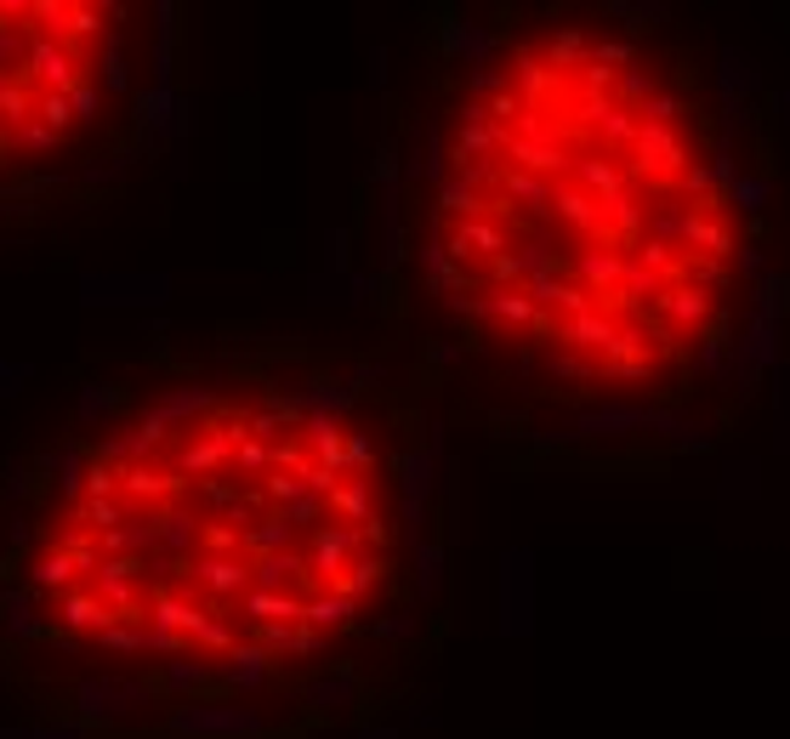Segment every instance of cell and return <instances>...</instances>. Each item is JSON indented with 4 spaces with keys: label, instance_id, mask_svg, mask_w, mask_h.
<instances>
[{
    "label": "cell",
    "instance_id": "cell-26",
    "mask_svg": "<svg viewBox=\"0 0 790 739\" xmlns=\"http://www.w3.org/2000/svg\"><path fill=\"white\" fill-rule=\"evenodd\" d=\"M91 643L103 655H148V626L142 620H114L109 631H97Z\"/></svg>",
    "mask_w": 790,
    "mask_h": 739
},
{
    "label": "cell",
    "instance_id": "cell-39",
    "mask_svg": "<svg viewBox=\"0 0 790 739\" xmlns=\"http://www.w3.org/2000/svg\"><path fill=\"white\" fill-rule=\"evenodd\" d=\"M609 18H626V29H631V34H643V29L666 23V7H643V0H614Z\"/></svg>",
    "mask_w": 790,
    "mask_h": 739
},
{
    "label": "cell",
    "instance_id": "cell-4",
    "mask_svg": "<svg viewBox=\"0 0 790 739\" xmlns=\"http://www.w3.org/2000/svg\"><path fill=\"white\" fill-rule=\"evenodd\" d=\"M501 637H529L534 631V552L529 547H507L501 552Z\"/></svg>",
    "mask_w": 790,
    "mask_h": 739
},
{
    "label": "cell",
    "instance_id": "cell-32",
    "mask_svg": "<svg viewBox=\"0 0 790 739\" xmlns=\"http://www.w3.org/2000/svg\"><path fill=\"white\" fill-rule=\"evenodd\" d=\"M131 166H137L131 154H109V160H86V166L74 171V182H80V188H114V182H120V177H126Z\"/></svg>",
    "mask_w": 790,
    "mask_h": 739
},
{
    "label": "cell",
    "instance_id": "cell-13",
    "mask_svg": "<svg viewBox=\"0 0 790 739\" xmlns=\"http://www.w3.org/2000/svg\"><path fill=\"white\" fill-rule=\"evenodd\" d=\"M171 496H182V478H166L160 467H148V461L120 467V501L126 507H166Z\"/></svg>",
    "mask_w": 790,
    "mask_h": 739
},
{
    "label": "cell",
    "instance_id": "cell-51",
    "mask_svg": "<svg viewBox=\"0 0 790 739\" xmlns=\"http://www.w3.org/2000/svg\"><path fill=\"white\" fill-rule=\"evenodd\" d=\"M432 359L438 364H456L461 359V341H432Z\"/></svg>",
    "mask_w": 790,
    "mask_h": 739
},
{
    "label": "cell",
    "instance_id": "cell-3",
    "mask_svg": "<svg viewBox=\"0 0 790 739\" xmlns=\"http://www.w3.org/2000/svg\"><path fill=\"white\" fill-rule=\"evenodd\" d=\"M80 308H120V313H154L171 302V273H80Z\"/></svg>",
    "mask_w": 790,
    "mask_h": 739
},
{
    "label": "cell",
    "instance_id": "cell-23",
    "mask_svg": "<svg viewBox=\"0 0 790 739\" xmlns=\"http://www.w3.org/2000/svg\"><path fill=\"white\" fill-rule=\"evenodd\" d=\"M302 700L319 706V711H341V706H353L359 700V677L353 671H330V677H313L302 688Z\"/></svg>",
    "mask_w": 790,
    "mask_h": 739
},
{
    "label": "cell",
    "instance_id": "cell-31",
    "mask_svg": "<svg viewBox=\"0 0 790 739\" xmlns=\"http://www.w3.org/2000/svg\"><path fill=\"white\" fill-rule=\"evenodd\" d=\"M23 52H29V29L23 23H0V80L23 74Z\"/></svg>",
    "mask_w": 790,
    "mask_h": 739
},
{
    "label": "cell",
    "instance_id": "cell-11",
    "mask_svg": "<svg viewBox=\"0 0 790 739\" xmlns=\"http://www.w3.org/2000/svg\"><path fill=\"white\" fill-rule=\"evenodd\" d=\"M188 575L200 580V591H206V603H222V598H244L251 591V563L244 558H222V552H211V558H200V563H188Z\"/></svg>",
    "mask_w": 790,
    "mask_h": 739
},
{
    "label": "cell",
    "instance_id": "cell-38",
    "mask_svg": "<svg viewBox=\"0 0 790 739\" xmlns=\"http://www.w3.org/2000/svg\"><path fill=\"white\" fill-rule=\"evenodd\" d=\"M757 478H762V467H757V461H739V467H728V472H722V489H717V496H722V501H739V496L751 501V496H757Z\"/></svg>",
    "mask_w": 790,
    "mask_h": 739
},
{
    "label": "cell",
    "instance_id": "cell-33",
    "mask_svg": "<svg viewBox=\"0 0 790 739\" xmlns=\"http://www.w3.org/2000/svg\"><path fill=\"white\" fill-rule=\"evenodd\" d=\"M63 97H69V114H74V126H97V120H103V91L91 86V74H86V80H74Z\"/></svg>",
    "mask_w": 790,
    "mask_h": 739
},
{
    "label": "cell",
    "instance_id": "cell-1",
    "mask_svg": "<svg viewBox=\"0 0 790 739\" xmlns=\"http://www.w3.org/2000/svg\"><path fill=\"white\" fill-rule=\"evenodd\" d=\"M171 739H268L273 717L244 700H177L166 711Z\"/></svg>",
    "mask_w": 790,
    "mask_h": 739
},
{
    "label": "cell",
    "instance_id": "cell-17",
    "mask_svg": "<svg viewBox=\"0 0 790 739\" xmlns=\"http://www.w3.org/2000/svg\"><path fill=\"white\" fill-rule=\"evenodd\" d=\"M160 688L166 695H200V688H217V660L211 655H177V660H160Z\"/></svg>",
    "mask_w": 790,
    "mask_h": 739
},
{
    "label": "cell",
    "instance_id": "cell-2",
    "mask_svg": "<svg viewBox=\"0 0 790 739\" xmlns=\"http://www.w3.org/2000/svg\"><path fill=\"white\" fill-rule=\"evenodd\" d=\"M154 700H160V682H142V677H80L74 682V722L91 728V733H114L120 722H131Z\"/></svg>",
    "mask_w": 790,
    "mask_h": 739
},
{
    "label": "cell",
    "instance_id": "cell-14",
    "mask_svg": "<svg viewBox=\"0 0 790 739\" xmlns=\"http://www.w3.org/2000/svg\"><path fill=\"white\" fill-rule=\"evenodd\" d=\"M74 558L69 552H58V547H46V552H34V558H23V586L34 591V598L46 603V598H52V591H58V598H63V591H74Z\"/></svg>",
    "mask_w": 790,
    "mask_h": 739
},
{
    "label": "cell",
    "instance_id": "cell-5",
    "mask_svg": "<svg viewBox=\"0 0 790 739\" xmlns=\"http://www.w3.org/2000/svg\"><path fill=\"white\" fill-rule=\"evenodd\" d=\"M91 63L86 52H74L69 40H52V34H29V52H23V80L34 91H69L74 80H86Z\"/></svg>",
    "mask_w": 790,
    "mask_h": 739
},
{
    "label": "cell",
    "instance_id": "cell-6",
    "mask_svg": "<svg viewBox=\"0 0 790 739\" xmlns=\"http://www.w3.org/2000/svg\"><path fill=\"white\" fill-rule=\"evenodd\" d=\"M432 489H438V461H432L427 450H404V456H399V496H404V535H410V540H421Z\"/></svg>",
    "mask_w": 790,
    "mask_h": 739
},
{
    "label": "cell",
    "instance_id": "cell-40",
    "mask_svg": "<svg viewBox=\"0 0 790 739\" xmlns=\"http://www.w3.org/2000/svg\"><path fill=\"white\" fill-rule=\"evenodd\" d=\"M74 518H86V523H97V529H120L126 523V501L114 496V501H74Z\"/></svg>",
    "mask_w": 790,
    "mask_h": 739
},
{
    "label": "cell",
    "instance_id": "cell-53",
    "mask_svg": "<svg viewBox=\"0 0 790 739\" xmlns=\"http://www.w3.org/2000/svg\"><path fill=\"white\" fill-rule=\"evenodd\" d=\"M779 450H784V456H790V410H784V416H779Z\"/></svg>",
    "mask_w": 790,
    "mask_h": 739
},
{
    "label": "cell",
    "instance_id": "cell-9",
    "mask_svg": "<svg viewBox=\"0 0 790 739\" xmlns=\"http://www.w3.org/2000/svg\"><path fill=\"white\" fill-rule=\"evenodd\" d=\"M438 46H443V58H461L467 69H496V52H501L496 29L467 23V18H450V23H443V29H438Z\"/></svg>",
    "mask_w": 790,
    "mask_h": 739
},
{
    "label": "cell",
    "instance_id": "cell-52",
    "mask_svg": "<svg viewBox=\"0 0 790 739\" xmlns=\"http://www.w3.org/2000/svg\"><path fill=\"white\" fill-rule=\"evenodd\" d=\"M0 739H29V722H0Z\"/></svg>",
    "mask_w": 790,
    "mask_h": 739
},
{
    "label": "cell",
    "instance_id": "cell-27",
    "mask_svg": "<svg viewBox=\"0 0 790 739\" xmlns=\"http://www.w3.org/2000/svg\"><path fill=\"white\" fill-rule=\"evenodd\" d=\"M308 569V558H296V552H279V558H257L251 563V580H257V591H284L296 575Z\"/></svg>",
    "mask_w": 790,
    "mask_h": 739
},
{
    "label": "cell",
    "instance_id": "cell-8",
    "mask_svg": "<svg viewBox=\"0 0 790 739\" xmlns=\"http://www.w3.org/2000/svg\"><path fill=\"white\" fill-rule=\"evenodd\" d=\"M660 410L649 405H598L574 416V438H626V432H654Z\"/></svg>",
    "mask_w": 790,
    "mask_h": 739
},
{
    "label": "cell",
    "instance_id": "cell-19",
    "mask_svg": "<svg viewBox=\"0 0 790 739\" xmlns=\"http://www.w3.org/2000/svg\"><path fill=\"white\" fill-rule=\"evenodd\" d=\"M120 410H126V387L120 381H80V392H74L80 427H109Z\"/></svg>",
    "mask_w": 790,
    "mask_h": 739
},
{
    "label": "cell",
    "instance_id": "cell-54",
    "mask_svg": "<svg viewBox=\"0 0 790 739\" xmlns=\"http://www.w3.org/2000/svg\"><path fill=\"white\" fill-rule=\"evenodd\" d=\"M359 739H399L392 728H359Z\"/></svg>",
    "mask_w": 790,
    "mask_h": 739
},
{
    "label": "cell",
    "instance_id": "cell-16",
    "mask_svg": "<svg viewBox=\"0 0 790 739\" xmlns=\"http://www.w3.org/2000/svg\"><path fill=\"white\" fill-rule=\"evenodd\" d=\"M58 626H63V637H80V643H91V637L97 631H109L114 626V615L103 609V603H97L91 598V591H63V598H58Z\"/></svg>",
    "mask_w": 790,
    "mask_h": 739
},
{
    "label": "cell",
    "instance_id": "cell-25",
    "mask_svg": "<svg viewBox=\"0 0 790 739\" xmlns=\"http://www.w3.org/2000/svg\"><path fill=\"white\" fill-rule=\"evenodd\" d=\"M154 540L166 552H193V540H200V518L193 512H154Z\"/></svg>",
    "mask_w": 790,
    "mask_h": 739
},
{
    "label": "cell",
    "instance_id": "cell-15",
    "mask_svg": "<svg viewBox=\"0 0 790 739\" xmlns=\"http://www.w3.org/2000/svg\"><path fill=\"white\" fill-rule=\"evenodd\" d=\"M0 631H7L12 643H40V637H46L40 598H34L29 586H7V591H0Z\"/></svg>",
    "mask_w": 790,
    "mask_h": 739
},
{
    "label": "cell",
    "instance_id": "cell-43",
    "mask_svg": "<svg viewBox=\"0 0 790 739\" xmlns=\"http://www.w3.org/2000/svg\"><path fill=\"white\" fill-rule=\"evenodd\" d=\"M29 376H34L29 359H0V405H12L18 392L29 387Z\"/></svg>",
    "mask_w": 790,
    "mask_h": 739
},
{
    "label": "cell",
    "instance_id": "cell-45",
    "mask_svg": "<svg viewBox=\"0 0 790 739\" xmlns=\"http://www.w3.org/2000/svg\"><path fill=\"white\" fill-rule=\"evenodd\" d=\"M370 182H381V188H399V142H381L376 148V166H370Z\"/></svg>",
    "mask_w": 790,
    "mask_h": 739
},
{
    "label": "cell",
    "instance_id": "cell-47",
    "mask_svg": "<svg viewBox=\"0 0 790 739\" xmlns=\"http://www.w3.org/2000/svg\"><path fill=\"white\" fill-rule=\"evenodd\" d=\"M29 739H91V728H80V722H29Z\"/></svg>",
    "mask_w": 790,
    "mask_h": 739
},
{
    "label": "cell",
    "instance_id": "cell-46",
    "mask_svg": "<svg viewBox=\"0 0 790 739\" xmlns=\"http://www.w3.org/2000/svg\"><path fill=\"white\" fill-rule=\"evenodd\" d=\"M416 631H421L416 615H387V620H376V637H381V643H410Z\"/></svg>",
    "mask_w": 790,
    "mask_h": 739
},
{
    "label": "cell",
    "instance_id": "cell-41",
    "mask_svg": "<svg viewBox=\"0 0 790 739\" xmlns=\"http://www.w3.org/2000/svg\"><path fill=\"white\" fill-rule=\"evenodd\" d=\"M114 496H120V467L91 461L86 467V501H114Z\"/></svg>",
    "mask_w": 790,
    "mask_h": 739
},
{
    "label": "cell",
    "instance_id": "cell-24",
    "mask_svg": "<svg viewBox=\"0 0 790 739\" xmlns=\"http://www.w3.org/2000/svg\"><path fill=\"white\" fill-rule=\"evenodd\" d=\"M443 540H416V552H410V563H416V591H421V603H432L438 598V586H443Z\"/></svg>",
    "mask_w": 790,
    "mask_h": 739
},
{
    "label": "cell",
    "instance_id": "cell-49",
    "mask_svg": "<svg viewBox=\"0 0 790 739\" xmlns=\"http://www.w3.org/2000/svg\"><path fill=\"white\" fill-rule=\"evenodd\" d=\"M348 244H353L348 228H330V268H324V273H336V279L348 273Z\"/></svg>",
    "mask_w": 790,
    "mask_h": 739
},
{
    "label": "cell",
    "instance_id": "cell-36",
    "mask_svg": "<svg viewBox=\"0 0 790 739\" xmlns=\"http://www.w3.org/2000/svg\"><path fill=\"white\" fill-rule=\"evenodd\" d=\"M34 489H40L34 467H29V461H12V467H7V483H0V496H7V501H12L18 512H23V507L34 501Z\"/></svg>",
    "mask_w": 790,
    "mask_h": 739
},
{
    "label": "cell",
    "instance_id": "cell-18",
    "mask_svg": "<svg viewBox=\"0 0 790 739\" xmlns=\"http://www.w3.org/2000/svg\"><path fill=\"white\" fill-rule=\"evenodd\" d=\"M762 86V74H757V63L746 58V52H722V69H717V91H722V114H746V97Z\"/></svg>",
    "mask_w": 790,
    "mask_h": 739
},
{
    "label": "cell",
    "instance_id": "cell-50",
    "mask_svg": "<svg viewBox=\"0 0 790 739\" xmlns=\"http://www.w3.org/2000/svg\"><path fill=\"white\" fill-rule=\"evenodd\" d=\"M370 86H376V91L387 86V52H381V46H376V52H370Z\"/></svg>",
    "mask_w": 790,
    "mask_h": 739
},
{
    "label": "cell",
    "instance_id": "cell-42",
    "mask_svg": "<svg viewBox=\"0 0 790 739\" xmlns=\"http://www.w3.org/2000/svg\"><path fill=\"white\" fill-rule=\"evenodd\" d=\"M63 137L58 131H46L40 120H23L18 131H12V148H18V154H46V148H58Z\"/></svg>",
    "mask_w": 790,
    "mask_h": 739
},
{
    "label": "cell",
    "instance_id": "cell-21",
    "mask_svg": "<svg viewBox=\"0 0 790 739\" xmlns=\"http://www.w3.org/2000/svg\"><path fill=\"white\" fill-rule=\"evenodd\" d=\"M171 46H177V7H171V0H160V7H154V80H148V86H160V91H177Z\"/></svg>",
    "mask_w": 790,
    "mask_h": 739
},
{
    "label": "cell",
    "instance_id": "cell-37",
    "mask_svg": "<svg viewBox=\"0 0 790 739\" xmlns=\"http://www.w3.org/2000/svg\"><path fill=\"white\" fill-rule=\"evenodd\" d=\"M757 313L773 319V324L790 313V273H768V279H762V302H757Z\"/></svg>",
    "mask_w": 790,
    "mask_h": 739
},
{
    "label": "cell",
    "instance_id": "cell-28",
    "mask_svg": "<svg viewBox=\"0 0 790 739\" xmlns=\"http://www.w3.org/2000/svg\"><path fill=\"white\" fill-rule=\"evenodd\" d=\"M148 547H160V540H154V523H120V529H109L103 535V547H97V552H114V558H137V552H148Z\"/></svg>",
    "mask_w": 790,
    "mask_h": 739
},
{
    "label": "cell",
    "instance_id": "cell-22",
    "mask_svg": "<svg viewBox=\"0 0 790 739\" xmlns=\"http://www.w3.org/2000/svg\"><path fill=\"white\" fill-rule=\"evenodd\" d=\"M353 615H359V603L353 598H341V591H313V598L302 603V626L308 631H341V626H353Z\"/></svg>",
    "mask_w": 790,
    "mask_h": 739
},
{
    "label": "cell",
    "instance_id": "cell-12",
    "mask_svg": "<svg viewBox=\"0 0 790 739\" xmlns=\"http://www.w3.org/2000/svg\"><path fill=\"white\" fill-rule=\"evenodd\" d=\"M211 410H217V387H206V381H188V387L160 392V399L148 405L142 416H154V421L171 432V427H188V421H200V416H211Z\"/></svg>",
    "mask_w": 790,
    "mask_h": 739
},
{
    "label": "cell",
    "instance_id": "cell-44",
    "mask_svg": "<svg viewBox=\"0 0 790 739\" xmlns=\"http://www.w3.org/2000/svg\"><path fill=\"white\" fill-rule=\"evenodd\" d=\"M233 461H239V472H268V467H273V450H268L262 438H239V443H233Z\"/></svg>",
    "mask_w": 790,
    "mask_h": 739
},
{
    "label": "cell",
    "instance_id": "cell-48",
    "mask_svg": "<svg viewBox=\"0 0 790 739\" xmlns=\"http://www.w3.org/2000/svg\"><path fill=\"white\" fill-rule=\"evenodd\" d=\"M34 535H40V529H34L29 507H23V512H12V523H7V540H12L18 552H29V547H34Z\"/></svg>",
    "mask_w": 790,
    "mask_h": 739
},
{
    "label": "cell",
    "instance_id": "cell-10",
    "mask_svg": "<svg viewBox=\"0 0 790 739\" xmlns=\"http://www.w3.org/2000/svg\"><path fill=\"white\" fill-rule=\"evenodd\" d=\"M29 467H34V478H40V483L52 478V483H58V496H63L69 507H74V501H86V467H91V450H80V443H63V450L34 456Z\"/></svg>",
    "mask_w": 790,
    "mask_h": 739
},
{
    "label": "cell",
    "instance_id": "cell-7",
    "mask_svg": "<svg viewBox=\"0 0 790 739\" xmlns=\"http://www.w3.org/2000/svg\"><path fill=\"white\" fill-rule=\"evenodd\" d=\"M268 682H273V655H262L257 643H233L217 660V688H222V695H233V700L262 695Z\"/></svg>",
    "mask_w": 790,
    "mask_h": 739
},
{
    "label": "cell",
    "instance_id": "cell-29",
    "mask_svg": "<svg viewBox=\"0 0 790 739\" xmlns=\"http://www.w3.org/2000/svg\"><path fill=\"white\" fill-rule=\"evenodd\" d=\"M290 535H296V529H290L284 518H268V523H251L239 540H244L257 558H279V552H290Z\"/></svg>",
    "mask_w": 790,
    "mask_h": 739
},
{
    "label": "cell",
    "instance_id": "cell-20",
    "mask_svg": "<svg viewBox=\"0 0 790 739\" xmlns=\"http://www.w3.org/2000/svg\"><path fill=\"white\" fill-rule=\"evenodd\" d=\"M91 86L103 91V97H126V91H131V58H126V34H109V40H103V52H97V63H91Z\"/></svg>",
    "mask_w": 790,
    "mask_h": 739
},
{
    "label": "cell",
    "instance_id": "cell-30",
    "mask_svg": "<svg viewBox=\"0 0 790 739\" xmlns=\"http://www.w3.org/2000/svg\"><path fill=\"white\" fill-rule=\"evenodd\" d=\"M34 120V86L29 80H0V126H23Z\"/></svg>",
    "mask_w": 790,
    "mask_h": 739
},
{
    "label": "cell",
    "instance_id": "cell-35",
    "mask_svg": "<svg viewBox=\"0 0 790 739\" xmlns=\"http://www.w3.org/2000/svg\"><path fill=\"white\" fill-rule=\"evenodd\" d=\"M728 193H733V206L746 211V217H762L773 182H768V177H733V182H728Z\"/></svg>",
    "mask_w": 790,
    "mask_h": 739
},
{
    "label": "cell",
    "instance_id": "cell-34",
    "mask_svg": "<svg viewBox=\"0 0 790 739\" xmlns=\"http://www.w3.org/2000/svg\"><path fill=\"white\" fill-rule=\"evenodd\" d=\"M34 120H40L46 131H58V137H63V131L74 126V114H69V97H63V91H34Z\"/></svg>",
    "mask_w": 790,
    "mask_h": 739
}]
</instances>
